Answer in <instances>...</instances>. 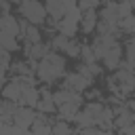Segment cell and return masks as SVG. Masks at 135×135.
I'll return each instance as SVG.
<instances>
[{
	"label": "cell",
	"instance_id": "1",
	"mask_svg": "<svg viewBox=\"0 0 135 135\" xmlns=\"http://www.w3.org/2000/svg\"><path fill=\"white\" fill-rule=\"evenodd\" d=\"M63 76H65V57L55 51H51L36 63V78L42 84H55Z\"/></svg>",
	"mask_w": 135,
	"mask_h": 135
},
{
	"label": "cell",
	"instance_id": "2",
	"mask_svg": "<svg viewBox=\"0 0 135 135\" xmlns=\"http://www.w3.org/2000/svg\"><path fill=\"white\" fill-rule=\"evenodd\" d=\"M17 8H19V15L27 23H32V25H44L46 11H44V4L40 0H21L17 4Z\"/></svg>",
	"mask_w": 135,
	"mask_h": 135
},
{
	"label": "cell",
	"instance_id": "3",
	"mask_svg": "<svg viewBox=\"0 0 135 135\" xmlns=\"http://www.w3.org/2000/svg\"><path fill=\"white\" fill-rule=\"evenodd\" d=\"M93 84V78H86L78 72H65V76L61 78V89H68V91H74V93H84L89 86Z\"/></svg>",
	"mask_w": 135,
	"mask_h": 135
},
{
	"label": "cell",
	"instance_id": "4",
	"mask_svg": "<svg viewBox=\"0 0 135 135\" xmlns=\"http://www.w3.org/2000/svg\"><path fill=\"white\" fill-rule=\"evenodd\" d=\"M34 116H36V110L34 108H27V105H19L13 114V124L19 127V129H30L32 122H34Z\"/></svg>",
	"mask_w": 135,
	"mask_h": 135
},
{
	"label": "cell",
	"instance_id": "5",
	"mask_svg": "<svg viewBox=\"0 0 135 135\" xmlns=\"http://www.w3.org/2000/svg\"><path fill=\"white\" fill-rule=\"evenodd\" d=\"M122 57H124V53H122V44H116V46H112V49L105 53V57L101 59V65H103L105 70L116 72L118 65H120V61H122Z\"/></svg>",
	"mask_w": 135,
	"mask_h": 135
},
{
	"label": "cell",
	"instance_id": "6",
	"mask_svg": "<svg viewBox=\"0 0 135 135\" xmlns=\"http://www.w3.org/2000/svg\"><path fill=\"white\" fill-rule=\"evenodd\" d=\"M0 95H2V99H8V101L19 103V99H21V95H23V89H21V84H19L15 78H11V80H6L4 86L0 89Z\"/></svg>",
	"mask_w": 135,
	"mask_h": 135
},
{
	"label": "cell",
	"instance_id": "7",
	"mask_svg": "<svg viewBox=\"0 0 135 135\" xmlns=\"http://www.w3.org/2000/svg\"><path fill=\"white\" fill-rule=\"evenodd\" d=\"M97 21H99V15H97L95 8L84 11V13H82V19H80V23H78V30H80L82 34H93L95 27H97Z\"/></svg>",
	"mask_w": 135,
	"mask_h": 135
},
{
	"label": "cell",
	"instance_id": "8",
	"mask_svg": "<svg viewBox=\"0 0 135 135\" xmlns=\"http://www.w3.org/2000/svg\"><path fill=\"white\" fill-rule=\"evenodd\" d=\"M65 8H68V4H65L63 0H46V4H44L46 17H51V19H55V21H61V19H63Z\"/></svg>",
	"mask_w": 135,
	"mask_h": 135
},
{
	"label": "cell",
	"instance_id": "9",
	"mask_svg": "<svg viewBox=\"0 0 135 135\" xmlns=\"http://www.w3.org/2000/svg\"><path fill=\"white\" fill-rule=\"evenodd\" d=\"M78 110H80V103H78V101L61 103V105H57V118L68 120V122H74V116L78 114Z\"/></svg>",
	"mask_w": 135,
	"mask_h": 135
},
{
	"label": "cell",
	"instance_id": "10",
	"mask_svg": "<svg viewBox=\"0 0 135 135\" xmlns=\"http://www.w3.org/2000/svg\"><path fill=\"white\" fill-rule=\"evenodd\" d=\"M95 120H97V116H95L91 110H86V108H80V110H78V114L74 116V122L78 124V129L95 127Z\"/></svg>",
	"mask_w": 135,
	"mask_h": 135
},
{
	"label": "cell",
	"instance_id": "11",
	"mask_svg": "<svg viewBox=\"0 0 135 135\" xmlns=\"http://www.w3.org/2000/svg\"><path fill=\"white\" fill-rule=\"evenodd\" d=\"M38 99H40V89H38V86H27V89H23V95H21V99H19V105L36 108Z\"/></svg>",
	"mask_w": 135,
	"mask_h": 135
},
{
	"label": "cell",
	"instance_id": "12",
	"mask_svg": "<svg viewBox=\"0 0 135 135\" xmlns=\"http://www.w3.org/2000/svg\"><path fill=\"white\" fill-rule=\"evenodd\" d=\"M103 21H110V23H118V2H108L101 6V15H99Z\"/></svg>",
	"mask_w": 135,
	"mask_h": 135
},
{
	"label": "cell",
	"instance_id": "13",
	"mask_svg": "<svg viewBox=\"0 0 135 135\" xmlns=\"http://www.w3.org/2000/svg\"><path fill=\"white\" fill-rule=\"evenodd\" d=\"M57 32L63 34V36H68V38H74L76 32H78V21H72V19L63 17V19L57 23Z\"/></svg>",
	"mask_w": 135,
	"mask_h": 135
},
{
	"label": "cell",
	"instance_id": "14",
	"mask_svg": "<svg viewBox=\"0 0 135 135\" xmlns=\"http://www.w3.org/2000/svg\"><path fill=\"white\" fill-rule=\"evenodd\" d=\"M51 131H53V135H74L70 122H68V120H61V118H55V120H53Z\"/></svg>",
	"mask_w": 135,
	"mask_h": 135
},
{
	"label": "cell",
	"instance_id": "15",
	"mask_svg": "<svg viewBox=\"0 0 135 135\" xmlns=\"http://www.w3.org/2000/svg\"><path fill=\"white\" fill-rule=\"evenodd\" d=\"M118 30L122 32V34H135V13L133 15H129V17H122L120 21H118Z\"/></svg>",
	"mask_w": 135,
	"mask_h": 135
},
{
	"label": "cell",
	"instance_id": "16",
	"mask_svg": "<svg viewBox=\"0 0 135 135\" xmlns=\"http://www.w3.org/2000/svg\"><path fill=\"white\" fill-rule=\"evenodd\" d=\"M80 49H82V42H78V40L70 38L68 46L63 49V55H65V57H80Z\"/></svg>",
	"mask_w": 135,
	"mask_h": 135
},
{
	"label": "cell",
	"instance_id": "17",
	"mask_svg": "<svg viewBox=\"0 0 135 135\" xmlns=\"http://www.w3.org/2000/svg\"><path fill=\"white\" fill-rule=\"evenodd\" d=\"M122 53H124V59H131V61H135V38L131 36L127 42H124V46H122Z\"/></svg>",
	"mask_w": 135,
	"mask_h": 135
},
{
	"label": "cell",
	"instance_id": "18",
	"mask_svg": "<svg viewBox=\"0 0 135 135\" xmlns=\"http://www.w3.org/2000/svg\"><path fill=\"white\" fill-rule=\"evenodd\" d=\"M80 57H82V61H84L86 65L97 61V59H95V55H93V49H91V44H82V49H80Z\"/></svg>",
	"mask_w": 135,
	"mask_h": 135
},
{
	"label": "cell",
	"instance_id": "19",
	"mask_svg": "<svg viewBox=\"0 0 135 135\" xmlns=\"http://www.w3.org/2000/svg\"><path fill=\"white\" fill-rule=\"evenodd\" d=\"M129 15H133L131 2H118V21H120L122 17H129Z\"/></svg>",
	"mask_w": 135,
	"mask_h": 135
},
{
	"label": "cell",
	"instance_id": "20",
	"mask_svg": "<svg viewBox=\"0 0 135 135\" xmlns=\"http://www.w3.org/2000/svg\"><path fill=\"white\" fill-rule=\"evenodd\" d=\"M76 6L84 13V11H91V8H97L99 6V0H76Z\"/></svg>",
	"mask_w": 135,
	"mask_h": 135
},
{
	"label": "cell",
	"instance_id": "21",
	"mask_svg": "<svg viewBox=\"0 0 135 135\" xmlns=\"http://www.w3.org/2000/svg\"><path fill=\"white\" fill-rule=\"evenodd\" d=\"M118 133H120V135H135V122H129V124L120 127Z\"/></svg>",
	"mask_w": 135,
	"mask_h": 135
},
{
	"label": "cell",
	"instance_id": "22",
	"mask_svg": "<svg viewBox=\"0 0 135 135\" xmlns=\"http://www.w3.org/2000/svg\"><path fill=\"white\" fill-rule=\"evenodd\" d=\"M4 82H6V70H4V68H0V89L4 86Z\"/></svg>",
	"mask_w": 135,
	"mask_h": 135
},
{
	"label": "cell",
	"instance_id": "23",
	"mask_svg": "<svg viewBox=\"0 0 135 135\" xmlns=\"http://www.w3.org/2000/svg\"><path fill=\"white\" fill-rule=\"evenodd\" d=\"M108 2H114V0H99V4H108Z\"/></svg>",
	"mask_w": 135,
	"mask_h": 135
},
{
	"label": "cell",
	"instance_id": "24",
	"mask_svg": "<svg viewBox=\"0 0 135 135\" xmlns=\"http://www.w3.org/2000/svg\"><path fill=\"white\" fill-rule=\"evenodd\" d=\"M65 4H76V0H63Z\"/></svg>",
	"mask_w": 135,
	"mask_h": 135
},
{
	"label": "cell",
	"instance_id": "25",
	"mask_svg": "<svg viewBox=\"0 0 135 135\" xmlns=\"http://www.w3.org/2000/svg\"><path fill=\"white\" fill-rule=\"evenodd\" d=\"M11 2H13V4H19V2H21V0H11Z\"/></svg>",
	"mask_w": 135,
	"mask_h": 135
},
{
	"label": "cell",
	"instance_id": "26",
	"mask_svg": "<svg viewBox=\"0 0 135 135\" xmlns=\"http://www.w3.org/2000/svg\"><path fill=\"white\" fill-rule=\"evenodd\" d=\"M131 6H133V11H135V0H131Z\"/></svg>",
	"mask_w": 135,
	"mask_h": 135
},
{
	"label": "cell",
	"instance_id": "27",
	"mask_svg": "<svg viewBox=\"0 0 135 135\" xmlns=\"http://www.w3.org/2000/svg\"><path fill=\"white\" fill-rule=\"evenodd\" d=\"M118 2H131V0H118Z\"/></svg>",
	"mask_w": 135,
	"mask_h": 135
}]
</instances>
